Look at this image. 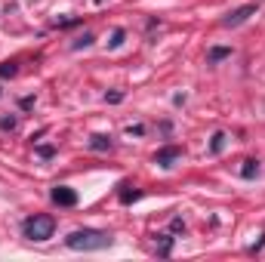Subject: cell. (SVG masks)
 Masks as SVG:
<instances>
[{"label": "cell", "mask_w": 265, "mask_h": 262, "mask_svg": "<svg viewBox=\"0 0 265 262\" xmlns=\"http://www.w3.org/2000/svg\"><path fill=\"white\" fill-rule=\"evenodd\" d=\"M179 157H182V148L179 145H166V148H160L155 155V163L158 167H173V160H179Z\"/></svg>", "instance_id": "cell-5"}, {"label": "cell", "mask_w": 265, "mask_h": 262, "mask_svg": "<svg viewBox=\"0 0 265 262\" xmlns=\"http://www.w3.org/2000/svg\"><path fill=\"white\" fill-rule=\"evenodd\" d=\"M34 151H37L40 160H53V157H55V145H37Z\"/></svg>", "instance_id": "cell-12"}, {"label": "cell", "mask_w": 265, "mask_h": 262, "mask_svg": "<svg viewBox=\"0 0 265 262\" xmlns=\"http://www.w3.org/2000/svg\"><path fill=\"white\" fill-rule=\"evenodd\" d=\"M90 148L93 151H111V136H105V133L90 136Z\"/></svg>", "instance_id": "cell-7"}, {"label": "cell", "mask_w": 265, "mask_h": 262, "mask_svg": "<svg viewBox=\"0 0 265 262\" xmlns=\"http://www.w3.org/2000/svg\"><path fill=\"white\" fill-rule=\"evenodd\" d=\"M222 148H225V133H213L210 151H213V155H222Z\"/></svg>", "instance_id": "cell-11"}, {"label": "cell", "mask_w": 265, "mask_h": 262, "mask_svg": "<svg viewBox=\"0 0 265 262\" xmlns=\"http://www.w3.org/2000/svg\"><path fill=\"white\" fill-rule=\"evenodd\" d=\"M123 40H127V31H123V28H117L114 34H111V40H108V47H111V50H117V47L123 44Z\"/></svg>", "instance_id": "cell-13"}, {"label": "cell", "mask_w": 265, "mask_h": 262, "mask_svg": "<svg viewBox=\"0 0 265 262\" xmlns=\"http://www.w3.org/2000/svg\"><path fill=\"white\" fill-rule=\"evenodd\" d=\"M142 198V191H120V204H133Z\"/></svg>", "instance_id": "cell-14"}, {"label": "cell", "mask_w": 265, "mask_h": 262, "mask_svg": "<svg viewBox=\"0 0 265 262\" xmlns=\"http://www.w3.org/2000/svg\"><path fill=\"white\" fill-rule=\"evenodd\" d=\"M241 176H244V179H253V176H259V160H244Z\"/></svg>", "instance_id": "cell-9"}, {"label": "cell", "mask_w": 265, "mask_h": 262, "mask_svg": "<svg viewBox=\"0 0 265 262\" xmlns=\"http://www.w3.org/2000/svg\"><path fill=\"white\" fill-rule=\"evenodd\" d=\"M19 74V62H3V65H0V77H16Z\"/></svg>", "instance_id": "cell-10"}, {"label": "cell", "mask_w": 265, "mask_h": 262, "mask_svg": "<svg viewBox=\"0 0 265 262\" xmlns=\"http://www.w3.org/2000/svg\"><path fill=\"white\" fill-rule=\"evenodd\" d=\"M19 108H22V111H31V108H34V96H25V99L19 102Z\"/></svg>", "instance_id": "cell-18"}, {"label": "cell", "mask_w": 265, "mask_h": 262, "mask_svg": "<svg viewBox=\"0 0 265 262\" xmlns=\"http://www.w3.org/2000/svg\"><path fill=\"white\" fill-rule=\"evenodd\" d=\"M262 247H265V234H262V238H259V241H256V244H253V247H250V253H253V256H256V253H259V250H262Z\"/></svg>", "instance_id": "cell-20"}, {"label": "cell", "mask_w": 265, "mask_h": 262, "mask_svg": "<svg viewBox=\"0 0 265 262\" xmlns=\"http://www.w3.org/2000/svg\"><path fill=\"white\" fill-rule=\"evenodd\" d=\"M170 228H173V231H185V222H182V219H179V216H173V222H170Z\"/></svg>", "instance_id": "cell-19"}, {"label": "cell", "mask_w": 265, "mask_h": 262, "mask_svg": "<svg viewBox=\"0 0 265 262\" xmlns=\"http://www.w3.org/2000/svg\"><path fill=\"white\" fill-rule=\"evenodd\" d=\"M145 133V127H139V123H136V127H130V136H142Z\"/></svg>", "instance_id": "cell-21"}, {"label": "cell", "mask_w": 265, "mask_h": 262, "mask_svg": "<svg viewBox=\"0 0 265 262\" xmlns=\"http://www.w3.org/2000/svg\"><path fill=\"white\" fill-rule=\"evenodd\" d=\"M231 56V47H213L210 52H207V65H219L222 59Z\"/></svg>", "instance_id": "cell-6"}, {"label": "cell", "mask_w": 265, "mask_h": 262, "mask_svg": "<svg viewBox=\"0 0 265 262\" xmlns=\"http://www.w3.org/2000/svg\"><path fill=\"white\" fill-rule=\"evenodd\" d=\"M250 16H256V6H253V3H247V6H241V9L228 12V16L222 19V25H225V28H234V25H244Z\"/></svg>", "instance_id": "cell-4"}, {"label": "cell", "mask_w": 265, "mask_h": 262, "mask_svg": "<svg viewBox=\"0 0 265 262\" xmlns=\"http://www.w3.org/2000/svg\"><path fill=\"white\" fill-rule=\"evenodd\" d=\"M120 99H123V93H120V90H114V93H105V102H111V105H117Z\"/></svg>", "instance_id": "cell-17"}, {"label": "cell", "mask_w": 265, "mask_h": 262, "mask_svg": "<svg viewBox=\"0 0 265 262\" xmlns=\"http://www.w3.org/2000/svg\"><path fill=\"white\" fill-rule=\"evenodd\" d=\"M22 231H25L28 241H50L53 231H55V219L47 216V213H34L22 222Z\"/></svg>", "instance_id": "cell-2"}, {"label": "cell", "mask_w": 265, "mask_h": 262, "mask_svg": "<svg viewBox=\"0 0 265 262\" xmlns=\"http://www.w3.org/2000/svg\"><path fill=\"white\" fill-rule=\"evenodd\" d=\"M155 241H158V256H170L173 253V238L170 234H155Z\"/></svg>", "instance_id": "cell-8"}, {"label": "cell", "mask_w": 265, "mask_h": 262, "mask_svg": "<svg viewBox=\"0 0 265 262\" xmlns=\"http://www.w3.org/2000/svg\"><path fill=\"white\" fill-rule=\"evenodd\" d=\"M50 198H53V204H59V207H74L77 204V191L68 188V185H55L50 191Z\"/></svg>", "instance_id": "cell-3"}, {"label": "cell", "mask_w": 265, "mask_h": 262, "mask_svg": "<svg viewBox=\"0 0 265 262\" xmlns=\"http://www.w3.org/2000/svg\"><path fill=\"white\" fill-rule=\"evenodd\" d=\"M16 123H19V120L12 117V114H9V117H0V130H6V133H12V130H16Z\"/></svg>", "instance_id": "cell-15"}, {"label": "cell", "mask_w": 265, "mask_h": 262, "mask_svg": "<svg viewBox=\"0 0 265 262\" xmlns=\"http://www.w3.org/2000/svg\"><path fill=\"white\" fill-rule=\"evenodd\" d=\"M93 40H96L93 34H83V37H77V40H74V50H83V47H90Z\"/></svg>", "instance_id": "cell-16"}, {"label": "cell", "mask_w": 265, "mask_h": 262, "mask_svg": "<svg viewBox=\"0 0 265 262\" xmlns=\"http://www.w3.org/2000/svg\"><path fill=\"white\" fill-rule=\"evenodd\" d=\"M65 244L71 247V250H105V247H111V234L108 231H99V228H77L65 238Z\"/></svg>", "instance_id": "cell-1"}]
</instances>
